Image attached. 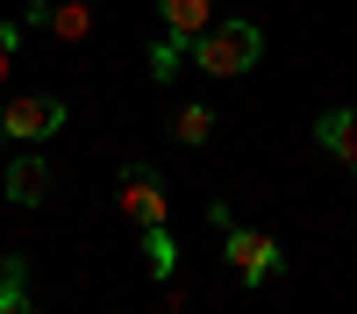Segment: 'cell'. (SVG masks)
<instances>
[{
	"label": "cell",
	"instance_id": "7a4b0ae2",
	"mask_svg": "<svg viewBox=\"0 0 357 314\" xmlns=\"http://www.w3.org/2000/svg\"><path fill=\"white\" fill-rule=\"evenodd\" d=\"M65 129V100L57 93H22L15 107H0V143H43Z\"/></svg>",
	"mask_w": 357,
	"mask_h": 314
},
{
	"label": "cell",
	"instance_id": "5bb4252c",
	"mask_svg": "<svg viewBox=\"0 0 357 314\" xmlns=\"http://www.w3.org/2000/svg\"><path fill=\"white\" fill-rule=\"evenodd\" d=\"M350 171H357V164H350Z\"/></svg>",
	"mask_w": 357,
	"mask_h": 314
},
{
	"label": "cell",
	"instance_id": "9c48e42d",
	"mask_svg": "<svg viewBox=\"0 0 357 314\" xmlns=\"http://www.w3.org/2000/svg\"><path fill=\"white\" fill-rule=\"evenodd\" d=\"M172 136L186 143V150H200V143H215V107H207V100H186V107L172 114Z\"/></svg>",
	"mask_w": 357,
	"mask_h": 314
},
{
	"label": "cell",
	"instance_id": "8fae6325",
	"mask_svg": "<svg viewBox=\"0 0 357 314\" xmlns=\"http://www.w3.org/2000/svg\"><path fill=\"white\" fill-rule=\"evenodd\" d=\"M186 50H193V43H186V36H172V29H165V36H158V43H151V79H158V86H165V79H172V72H178V57H186Z\"/></svg>",
	"mask_w": 357,
	"mask_h": 314
},
{
	"label": "cell",
	"instance_id": "8992f818",
	"mask_svg": "<svg viewBox=\"0 0 357 314\" xmlns=\"http://www.w3.org/2000/svg\"><path fill=\"white\" fill-rule=\"evenodd\" d=\"M0 186H8V200H15V207H43V200H50V157H36V150H29V157H15Z\"/></svg>",
	"mask_w": 357,
	"mask_h": 314
},
{
	"label": "cell",
	"instance_id": "3957f363",
	"mask_svg": "<svg viewBox=\"0 0 357 314\" xmlns=\"http://www.w3.org/2000/svg\"><path fill=\"white\" fill-rule=\"evenodd\" d=\"M222 257H229V272L236 278H243V285H264V278H272L279 272V243L272 236H264V228H222Z\"/></svg>",
	"mask_w": 357,
	"mask_h": 314
},
{
	"label": "cell",
	"instance_id": "52a82bcc",
	"mask_svg": "<svg viewBox=\"0 0 357 314\" xmlns=\"http://www.w3.org/2000/svg\"><path fill=\"white\" fill-rule=\"evenodd\" d=\"M314 143H321L336 164H357V107H329V114L314 122Z\"/></svg>",
	"mask_w": 357,
	"mask_h": 314
},
{
	"label": "cell",
	"instance_id": "30bf717a",
	"mask_svg": "<svg viewBox=\"0 0 357 314\" xmlns=\"http://www.w3.org/2000/svg\"><path fill=\"white\" fill-rule=\"evenodd\" d=\"M29 265H22V257H0V314H22L29 307Z\"/></svg>",
	"mask_w": 357,
	"mask_h": 314
},
{
	"label": "cell",
	"instance_id": "6da1fadb",
	"mask_svg": "<svg viewBox=\"0 0 357 314\" xmlns=\"http://www.w3.org/2000/svg\"><path fill=\"white\" fill-rule=\"evenodd\" d=\"M264 57V29L257 22H207L200 36H193V65L207 72V79H243L250 65Z\"/></svg>",
	"mask_w": 357,
	"mask_h": 314
},
{
	"label": "cell",
	"instance_id": "7c38bea8",
	"mask_svg": "<svg viewBox=\"0 0 357 314\" xmlns=\"http://www.w3.org/2000/svg\"><path fill=\"white\" fill-rule=\"evenodd\" d=\"M143 265H151L158 278H172V265H178V250H172V236H165V228H143Z\"/></svg>",
	"mask_w": 357,
	"mask_h": 314
},
{
	"label": "cell",
	"instance_id": "277c9868",
	"mask_svg": "<svg viewBox=\"0 0 357 314\" xmlns=\"http://www.w3.org/2000/svg\"><path fill=\"white\" fill-rule=\"evenodd\" d=\"M114 200H122V214H129L136 228H165V179H158L151 164H122Z\"/></svg>",
	"mask_w": 357,
	"mask_h": 314
},
{
	"label": "cell",
	"instance_id": "5b68a950",
	"mask_svg": "<svg viewBox=\"0 0 357 314\" xmlns=\"http://www.w3.org/2000/svg\"><path fill=\"white\" fill-rule=\"evenodd\" d=\"M93 15H100V0H29V29H43L57 43L93 36Z\"/></svg>",
	"mask_w": 357,
	"mask_h": 314
},
{
	"label": "cell",
	"instance_id": "ba28073f",
	"mask_svg": "<svg viewBox=\"0 0 357 314\" xmlns=\"http://www.w3.org/2000/svg\"><path fill=\"white\" fill-rule=\"evenodd\" d=\"M158 15H165V29H172V36H200V29L207 22H215V0H158Z\"/></svg>",
	"mask_w": 357,
	"mask_h": 314
},
{
	"label": "cell",
	"instance_id": "4fadbf2b",
	"mask_svg": "<svg viewBox=\"0 0 357 314\" xmlns=\"http://www.w3.org/2000/svg\"><path fill=\"white\" fill-rule=\"evenodd\" d=\"M15 50H22V36H15V22H0V79H8V65H15Z\"/></svg>",
	"mask_w": 357,
	"mask_h": 314
}]
</instances>
